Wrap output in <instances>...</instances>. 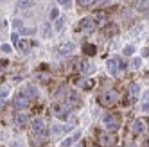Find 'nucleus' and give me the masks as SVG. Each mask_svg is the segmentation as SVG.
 I'll return each instance as SVG.
<instances>
[{"mask_svg":"<svg viewBox=\"0 0 149 147\" xmlns=\"http://www.w3.org/2000/svg\"><path fill=\"white\" fill-rule=\"evenodd\" d=\"M119 93H117L115 90H110V92H106V93H102V95L99 97V102L102 104V106H115L117 102H119Z\"/></svg>","mask_w":149,"mask_h":147,"instance_id":"f257e3e1","label":"nucleus"},{"mask_svg":"<svg viewBox=\"0 0 149 147\" xmlns=\"http://www.w3.org/2000/svg\"><path fill=\"white\" fill-rule=\"evenodd\" d=\"M104 126H106V129H108V133H115L117 129L120 128V120L117 115H104V119H102Z\"/></svg>","mask_w":149,"mask_h":147,"instance_id":"f03ea898","label":"nucleus"},{"mask_svg":"<svg viewBox=\"0 0 149 147\" xmlns=\"http://www.w3.org/2000/svg\"><path fill=\"white\" fill-rule=\"evenodd\" d=\"M126 68V63L120 59V58H111L110 61H108V72L111 74V76H117L120 70H124Z\"/></svg>","mask_w":149,"mask_h":147,"instance_id":"7ed1b4c3","label":"nucleus"},{"mask_svg":"<svg viewBox=\"0 0 149 147\" xmlns=\"http://www.w3.org/2000/svg\"><path fill=\"white\" fill-rule=\"evenodd\" d=\"M52 113H54L58 119H67V115L70 113V108L67 106V104L54 102V104H52Z\"/></svg>","mask_w":149,"mask_h":147,"instance_id":"20e7f679","label":"nucleus"},{"mask_svg":"<svg viewBox=\"0 0 149 147\" xmlns=\"http://www.w3.org/2000/svg\"><path fill=\"white\" fill-rule=\"evenodd\" d=\"M33 131H34V135L45 138V135H47V122L43 119H36L34 124H33Z\"/></svg>","mask_w":149,"mask_h":147,"instance_id":"39448f33","label":"nucleus"},{"mask_svg":"<svg viewBox=\"0 0 149 147\" xmlns=\"http://www.w3.org/2000/svg\"><path fill=\"white\" fill-rule=\"evenodd\" d=\"M99 142L102 147H113L117 144V138L111 135V133H101L99 135Z\"/></svg>","mask_w":149,"mask_h":147,"instance_id":"423d86ee","label":"nucleus"},{"mask_svg":"<svg viewBox=\"0 0 149 147\" xmlns=\"http://www.w3.org/2000/svg\"><path fill=\"white\" fill-rule=\"evenodd\" d=\"M65 104L72 110V108H77L79 104H81V101H79V95H77V92H68L67 93V99H65Z\"/></svg>","mask_w":149,"mask_h":147,"instance_id":"0eeeda50","label":"nucleus"},{"mask_svg":"<svg viewBox=\"0 0 149 147\" xmlns=\"http://www.w3.org/2000/svg\"><path fill=\"white\" fill-rule=\"evenodd\" d=\"M79 31H81V33H93V31H95L93 18H83L81 24H79Z\"/></svg>","mask_w":149,"mask_h":147,"instance_id":"6e6552de","label":"nucleus"},{"mask_svg":"<svg viewBox=\"0 0 149 147\" xmlns=\"http://www.w3.org/2000/svg\"><path fill=\"white\" fill-rule=\"evenodd\" d=\"M29 104H31V99L25 95V93H18V97L15 99V106L22 110V108H27Z\"/></svg>","mask_w":149,"mask_h":147,"instance_id":"1a4fd4ad","label":"nucleus"},{"mask_svg":"<svg viewBox=\"0 0 149 147\" xmlns=\"http://www.w3.org/2000/svg\"><path fill=\"white\" fill-rule=\"evenodd\" d=\"M27 122H29V113H25V111H18V113L15 115V124L18 126V128L25 126Z\"/></svg>","mask_w":149,"mask_h":147,"instance_id":"9d476101","label":"nucleus"},{"mask_svg":"<svg viewBox=\"0 0 149 147\" xmlns=\"http://www.w3.org/2000/svg\"><path fill=\"white\" fill-rule=\"evenodd\" d=\"M95 20H93V24H95V27H102V25H106L108 24V15H106L104 11H99V13H95V16H93Z\"/></svg>","mask_w":149,"mask_h":147,"instance_id":"9b49d317","label":"nucleus"},{"mask_svg":"<svg viewBox=\"0 0 149 147\" xmlns=\"http://www.w3.org/2000/svg\"><path fill=\"white\" fill-rule=\"evenodd\" d=\"M146 131V126H144V122L140 120V119H136L133 124H131V133L133 135H142Z\"/></svg>","mask_w":149,"mask_h":147,"instance_id":"f8f14e48","label":"nucleus"},{"mask_svg":"<svg viewBox=\"0 0 149 147\" xmlns=\"http://www.w3.org/2000/svg\"><path fill=\"white\" fill-rule=\"evenodd\" d=\"M33 45H34V43H33V41H29V40H20V41H18V49H20V52H29Z\"/></svg>","mask_w":149,"mask_h":147,"instance_id":"ddd939ff","label":"nucleus"},{"mask_svg":"<svg viewBox=\"0 0 149 147\" xmlns=\"http://www.w3.org/2000/svg\"><path fill=\"white\" fill-rule=\"evenodd\" d=\"M79 136H81V135H79V133H76V135H72V136H68V138H65V140L61 142V147H70L72 144H76V142L79 140Z\"/></svg>","mask_w":149,"mask_h":147,"instance_id":"4468645a","label":"nucleus"},{"mask_svg":"<svg viewBox=\"0 0 149 147\" xmlns=\"http://www.w3.org/2000/svg\"><path fill=\"white\" fill-rule=\"evenodd\" d=\"M72 128V126H59V124H54L50 128V131H52V135H61V133H65V131H68Z\"/></svg>","mask_w":149,"mask_h":147,"instance_id":"2eb2a0df","label":"nucleus"},{"mask_svg":"<svg viewBox=\"0 0 149 147\" xmlns=\"http://www.w3.org/2000/svg\"><path fill=\"white\" fill-rule=\"evenodd\" d=\"M34 6V0H18V7L20 9H29Z\"/></svg>","mask_w":149,"mask_h":147,"instance_id":"dca6fc26","label":"nucleus"},{"mask_svg":"<svg viewBox=\"0 0 149 147\" xmlns=\"http://www.w3.org/2000/svg\"><path fill=\"white\" fill-rule=\"evenodd\" d=\"M72 50H74V43H63V45L59 47V52H61V54H70Z\"/></svg>","mask_w":149,"mask_h":147,"instance_id":"f3484780","label":"nucleus"},{"mask_svg":"<svg viewBox=\"0 0 149 147\" xmlns=\"http://www.w3.org/2000/svg\"><path fill=\"white\" fill-rule=\"evenodd\" d=\"M24 93H25V95H27L29 99H36V97H38V90H36L34 86H29Z\"/></svg>","mask_w":149,"mask_h":147,"instance_id":"a211bd4d","label":"nucleus"},{"mask_svg":"<svg viewBox=\"0 0 149 147\" xmlns=\"http://www.w3.org/2000/svg\"><path fill=\"white\" fill-rule=\"evenodd\" d=\"M84 54H88V56H93L95 52H97V49H95V45H84Z\"/></svg>","mask_w":149,"mask_h":147,"instance_id":"6ab92c4d","label":"nucleus"},{"mask_svg":"<svg viewBox=\"0 0 149 147\" xmlns=\"http://www.w3.org/2000/svg\"><path fill=\"white\" fill-rule=\"evenodd\" d=\"M131 97H138V93H140V88H138V85H131Z\"/></svg>","mask_w":149,"mask_h":147,"instance_id":"aec40b11","label":"nucleus"},{"mask_svg":"<svg viewBox=\"0 0 149 147\" xmlns=\"http://www.w3.org/2000/svg\"><path fill=\"white\" fill-rule=\"evenodd\" d=\"M133 54H135V47L133 45H127L124 49V56H133Z\"/></svg>","mask_w":149,"mask_h":147,"instance_id":"412c9836","label":"nucleus"},{"mask_svg":"<svg viewBox=\"0 0 149 147\" xmlns=\"http://www.w3.org/2000/svg\"><path fill=\"white\" fill-rule=\"evenodd\" d=\"M61 27H63V18H56V22H54V29L56 31H61Z\"/></svg>","mask_w":149,"mask_h":147,"instance_id":"4be33fe9","label":"nucleus"},{"mask_svg":"<svg viewBox=\"0 0 149 147\" xmlns=\"http://www.w3.org/2000/svg\"><path fill=\"white\" fill-rule=\"evenodd\" d=\"M9 97V90H0V102H4Z\"/></svg>","mask_w":149,"mask_h":147,"instance_id":"5701e85b","label":"nucleus"},{"mask_svg":"<svg viewBox=\"0 0 149 147\" xmlns=\"http://www.w3.org/2000/svg\"><path fill=\"white\" fill-rule=\"evenodd\" d=\"M77 2H79L81 6H84V7H86V6H92V4L95 2V0H77Z\"/></svg>","mask_w":149,"mask_h":147,"instance_id":"b1692460","label":"nucleus"},{"mask_svg":"<svg viewBox=\"0 0 149 147\" xmlns=\"http://www.w3.org/2000/svg\"><path fill=\"white\" fill-rule=\"evenodd\" d=\"M58 2H59V4H61V6H65V7H67V9H68V7H70V6H72V0H58Z\"/></svg>","mask_w":149,"mask_h":147,"instance_id":"393cba45","label":"nucleus"},{"mask_svg":"<svg viewBox=\"0 0 149 147\" xmlns=\"http://www.w3.org/2000/svg\"><path fill=\"white\" fill-rule=\"evenodd\" d=\"M136 2H138V6H140V9H144V11L147 9V0H136Z\"/></svg>","mask_w":149,"mask_h":147,"instance_id":"a878e982","label":"nucleus"},{"mask_svg":"<svg viewBox=\"0 0 149 147\" xmlns=\"http://www.w3.org/2000/svg\"><path fill=\"white\" fill-rule=\"evenodd\" d=\"M140 65H142V61H140V59H133V63H131V67H133V68H140Z\"/></svg>","mask_w":149,"mask_h":147,"instance_id":"bb28decb","label":"nucleus"},{"mask_svg":"<svg viewBox=\"0 0 149 147\" xmlns=\"http://www.w3.org/2000/svg\"><path fill=\"white\" fill-rule=\"evenodd\" d=\"M58 16H59V11H58V9L54 7V9H52V11H50V18H54V20H56Z\"/></svg>","mask_w":149,"mask_h":147,"instance_id":"cd10ccee","label":"nucleus"},{"mask_svg":"<svg viewBox=\"0 0 149 147\" xmlns=\"http://www.w3.org/2000/svg\"><path fill=\"white\" fill-rule=\"evenodd\" d=\"M43 36H50V25H43Z\"/></svg>","mask_w":149,"mask_h":147,"instance_id":"c85d7f7f","label":"nucleus"},{"mask_svg":"<svg viewBox=\"0 0 149 147\" xmlns=\"http://www.w3.org/2000/svg\"><path fill=\"white\" fill-rule=\"evenodd\" d=\"M34 29H22V34H34Z\"/></svg>","mask_w":149,"mask_h":147,"instance_id":"c756f323","label":"nucleus"},{"mask_svg":"<svg viewBox=\"0 0 149 147\" xmlns=\"http://www.w3.org/2000/svg\"><path fill=\"white\" fill-rule=\"evenodd\" d=\"M93 85H95V83H93V81L90 79V81H84V85H83V86H84V88H92Z\"/></svg>","mask_w":149,"mask_h":147,"instance_id":"7c9ffc66","label":"nucleus"},{"mask_svg":"<svg viewBox=\"0 0 149 147\" xmlns=\"http://www.w3.org/2000/svg\"><path fill=\"white\" fill-rule=\"evenodd\" d=\"M2 50L4 52H11V47H9V45H2Z\"/></svg>","mask_w":149,"mask_h":147,"instance_id":"2f4dec72","label":"nucleus"},{"mask_svg":"<svg viewBox=\"0 0 149 147\" xmlns=\"http://www.w3.org/2000/svg\"><path fill=\"white\" fill-rule=\"evenodd\" d=\"M15 27H20V25H22V22H20V20H15V24H13Z\"/></svg>","mask_w":149,"mask_h":147,"instance_id":"473e14b6","label":"nucleus"},{"mask_svg":"<svg viewBox=\"0 0 149 147\" xmlns=\"http://www.w3.org/2000/svg\"><path fill=\"white\" fill-rule=\"evenodd\" d=\"M6 65H7V63H6V61H4V59H0V68H4V67H6Z\"/></svg>","mask_w":149,"mask_h":147,"instance_id":"72a5a7b5","label":"nucleus"},{"mask_svg":"<svg viewBox=\"0 0 149 147\" xmlns=\"http://www.w3.org/2000/svg\"><path fill=\"white\" fill-rule=\"evenodd\" d=\"M13 147H20V145H18V144H16V142H15V144H13Z\"/></svg>","mask_w":149,"mask_h":147,"instance_id":"f704fd0d","label":"nucleus"},{"mask_svg":"<svg viewBox=\"0 0 149 147\" xmlns=\"http://www.w3.org/2000/svg\"><path fill=\"white\" fill-rule=\"evenodd\" d=\"M76 147H83V144H79V145H76Z\"/></svg>","mask_w":149,"mask_h":147,"instance_id":"c9c22d12","label":"nucleus"},{"mask_svg":"<svg viewBox=\"0 0 149 147\" xmlns=\"http://www.w3.org/2000/svg\"><path fill=\"white\" fill-rule=\"evenodd\" d=\"M0 83H2V76H0Z\"/></svg>","mask_w":149,"mask_h":147,"instance_id":"e433bc0d","label":"nucleus"},{"mask_svg":"<svg viewBox=\"0 0 149 147\" xmlns=\"http://www.w3.org/2000/svg\"><path fill=\"white\" fill-rule=\"evenodd\" d=\"M0 104H2V102H0Z\"/></svg>","mask_w":149,"mask_h":147,"instance_id":"4c0bfd02","label":"nucleus"},{"mask_svg":"<svg viewBox=\"0 0 149 147\" xmlns=\"http://www.w3.org/2000/svg\"><path fill=\"white\" fill-rule=\"evenodd\" d=\"M93 147H95V145H93Z\"/></svg>","mask_w":149,"mask_h":147,"instance_id":"58836bf2","label":"nucleus"}]
</instances>
